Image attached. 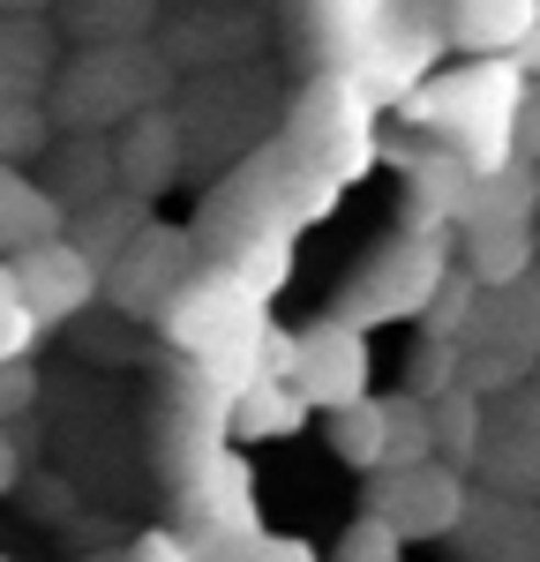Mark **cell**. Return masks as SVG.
I'll return each mask as SVG.
<instances>
[{
    "instance_id": "cell-27",
    "label": "cell",
    "mask_w": 540,
    "mask_h": 562,
    "mask_svg": "<svg viewBox=\"0 0 540 562\" xmlns=\"http://www.w3.org/2000/svg\"><path fill=\"white\" fill-rule=\"evenodd\" d=\"M248 548V562H315L301 540H240Z\"/></svg>"
},
{
    "instance_id": "cell-28",
    "label": "cell",
    "mask_w": 540,
    "mask_h": 562,
    "mask_svg": "<svg viewBox=\"0 0 540 562\" xmlns=\"http://www.w3.org/2000/svg\"><path fill=\"white\" fill-rule=\"evenodd\" d=\"M15 473H23V458H15V442H8V435H0V495H8V487H15Z\"/></svg>"
},
{
    "instance_id": "cell-25",
    "label": "cell",
    "mask_w": 540,
    "mask_h": 562,
    "mask_svg": "<svg viewBox=\"0 0 540 562\" xmlns=\"http://www.w3.org/2000/svg\"><path fill=\"white\" fill-rule=\"evenodd\" d=\"M398 532H391V525L383 518H368V525H353V532H346V548H338V562H398Z\"/></svg>"
},
{
    "instance_id": "cell-9",
    "label": "cell",
    "mask_w": 540,
    "mask_h": 562,
    "mask_svg": "<svg viewBox=\"0 0 540 562\" xmlns=\"http://www.w3.org/2000/svg\"><path fill=\"white\" fill-rule=\"evenodd\" d=\"M188 233H166V225H143L121 256L105 262V301L128 307V315H166L180 285H188Z\"/></svg>"
},
{
    "instance_id": "cell-10",
    "label": "cell",
    "mask_w": 540,
    "mask_h": 562,
    "mask_svg": "<svg viewBox=\"0 0 540 562\" xmlns=\"http://www.w3.org/2000/svg\"><path fill=\"white\" fill-rule=\"evenodd\" d=\"M465 256H473V278L495 285V293L526 285V270L540 262L533 211H473V217H465Z\"/></svg>"
},
{
    "instance_id": "cell-5",
    "label": "cell",
    "mask_w": 540,
    "mask_h": 562,
    "mask_svg": "<svg viewBox=\"0 0 540 562\" xmlns=\"http://www.w3.org/2000/svg\"><path fill=\"white\" fill-rule=\"evenodd\" d=\"M436 285H443V240L436 233H405L398 248H383V262H368V278L353 285L338 323L368 330V323H391V315H428Z\"/></svg>"
},
{
    "instance_id": "cell-13",
    "label": "cell",
    "mask_w": 540,
    "mask_h": 562,
    "mask_svg": "<svg viewBox=\"0 0 540 562\" xmlns=\"http://www.w3.org/2000/svg\"><path fill=\"white\" fill-rule=\"evenodd\" d=\"M180 173V128L150 105V113H135L128 135L113 143V180H121V195H135V203H150L166 180Z\"/></svg>"
},
{
    "instance_id": "cell-15",
    "label": "cell",
    "mask_w": 540,
    "mask_h": 562,
    "mask_svg": "<svg viewBox=\"0 0 540 562\" xmlns=\"http://www.w3.org/2000/svg\"><path fill=\"white\" fill-rule=\"evenodd\" d=\"M60 76L45 15H0V98H45Z\"/></svg>"
},
{
    "instance_id": "cell-22",
    "label": "cell",
    "mask_w": 540,
    "mask_h": 562,
    "mask_svg": "<svg viewBox=\"0 0 540 562\" xmlns=\"http://www.w3.org/2000/svg\"><path fill=\"white\" fill-rule=\"evenodd\" d=\"M436 458V420L428 397H391V465H428ZM383 465V473H391Z\"/></svg>"
},
{
    "instance_id": "cell-20",
    "label": "cell",
    "mask_w": 540,
    "mask_h": 562,
    "mask_svg": "<svg viewBox=\"0 0 540 562\" xmlns=\"http://www.w3.org/2000/svg\"><path fill=\"white\" fill-rule=\"evenodd\" d=\"M53 135H60V121L45 98H0V166H23V158L53 150Z\"/></svg>"
},
{
    "instance_id": "cell-21",
    "label": "cell",
    "mask_w": 540,
    "mask_h": 562,
    "mask_svg": "<svg viewBox=\"0 0 540 562\" xmlns=\"http://www.w3.org/2000/svg\"><path fill=\"white\" fill-rule=\"evenodd\" d=\"M158 0H68V23L83 31L90 45H128L150 31Z\"/></svg>"
},
{
    "instance_id": "cell-30",
    "label": "cell",
    "mask_w": 540,
    "mask_h": 562,
    "mask_svg": "<svg viewBox=\"0 0 540 562\" xmlns=\"http://www.w3.org/2000/svg\"><path fill=\"white\" fill-rule=\"evenodd\" d=\"M518 68H526V76H540V31H533V45L518 53Z\"/></svg>"
},
{
    "instance_id": "cell-11",
    "label": "cell",
    "mask_w": 540,
    "mask_h": 562,
    "mask_svg": "<svg viewBox=\"0 0 540 562\" xmlns=\"http://www.w3.org/2000/svg\"><path fill=\"white\" fill-rule=\"evenodd\" d=\"M443 31L473 60H518L540 31V0H443Z\"/></svg>"
},
{
    "instance_id": "cell-6",
    "label": "cell",
    "mask_w": 540,
    "mask_h": 562,
    "mask_svg": "<svg viewBox=\"0 0 540 562\" xmlns=\"http://www.w3.org/2000/svg\"><path fill=\"white\" fill-rule=\"evenodd\" d=\"M405 23H420L405 0H301V31L323 53V76H360Z\"/></svg>"
},
{
    "instance_id": "cell-14",
    "label": "cell",
    "mask_w": 540,
    "mask_h": 562,
    "mask_svg": "<svg viewBox=\"0 0 540 562\" xmlns=\"http://www.w3.org/2000/svg\"><path fill=\"white\" fill-rule=\"evenodd\" d=\"M53 233H68V203L38 180H23V166H0V262L53 240Z\"/></svg>"
},
{
    "instance_id": "cell-1",
    "label": "cell",
    "mask_w": 540,
    "mask_h": 562,
    "mask_svg": "<svg viewBox=\"0 0 540 562\" xmlns=\"http://www.w3.org/2000/svg\"><path fill=\"white\" fill-rule=\"evenodd\" d=\"M413 128L443 135V150L473 173H510V143L526 128V68L518 60H473V68H450L428 76L398 105Z\"/></svg>"
},
{
    "instance_id": "cell-18",
    "label": "cell",
    "mask_w": 540,
    "mask_h": 562,
    "mask_svg": "<svg viewBox=\"0 0 540 562\" xmlns=\"http://www.w3.org/2000/svg\"><path fill=\"white\" fill-rule=\"evenodd\" d=\"M308 420V397L293 383H256L233 397V442H270V435H293Z\"/></svg>"
},
{
    "instance_id": "cell-3",
    "label": "cell",
    "mask_w": 540,
    "mask_h": 562,
    "mask_svg": "<svg viewBox=\"0 0 540 562\" xmlns=\"http://www.w3.org/2000/svg\"><path fill=\"white\" fill-rule=\"evenodd\" d=\"M285 143H293V158H301L308 173H323L330 188H346V180L375 158V98L360 90V76H315Z\"/></svg>"
},
{
    "instance_id": "cell-19",
    "label": "cell",
    "mask_w": 540,
    "mask_h": 562,
    "mask_svg": "<svg viewBox=\"0 0 540 562\" xmlns=\"http://www.w3.org/2000/svg\"><path fill=\"white\" fill-rule=\"evenodd\" d=\"M53 150H60L53 195H60L68 211H83V203H98V195L113 188V150H105L98 135H68V143H53Z\"/></svg>"
},
{
    "instance_id": "cell-7",
    "label": "cell",
    "mask_w": 540,
    "mask_h": 562,
    "mask_svg": "<svg viewBox=\"0 0 540 562\" xmlns=\"http://www.w3.org/2000/svg\"><path fill=\"white\" fill-rule=\"evenodd\" d=\"M293 390L308 397L315 413H346L368 397V330L353 323H315L301 330V346H293Z\"/></svg>"
},
{
    "instance_id": "cell-4",
    "label": "cell",
    "mask_w": 540,
    "mask_h": 562,
    "mask_svg": "<svg viewBox=\"0 0 540 562\" xmlns=\"http://www.w3.org/2000/svg\"><path fill=\"white\" fill-rule=\"evenodd\" d=\"M368 518H383L398 540H443L473 518V495H465V473L443 465V458L391 465V473H375V510Z\"/></svg>"
},
{
    "instance_id": "cell-8",
    "label": "cell",
    "mask_w": 540,
    "mask_h": 562,
    "mask_svg": "<svg viewBox=\"0 0 540 562\" xmlns=\"http://www.w3.org/2000/svg\"><path fill=\"white\" fill-rule=\"evenodd\" d=\"M8 270H15V285H23V301H31L38 323H76V315L105 293V270H98L68 233H53V240H38V248L8 256Z\"/></svg>"
},
{
    "instance_id": "cell-24",
    "label": "cell",
    "mask_w": 540,
    "mask_h": 562,
    "mask_svg": "<svg viewBox=\"0 0 540 562\" xmlns=\"http://www.w3.org/2000/svg\"><path fill=\"white\" fill-rule=\"evenodd\" d=\"M428 420H436V442H443V465L481 458V413H473V397H436Z\"/></svg>"
},
{
    "instance_id": "cell-12",
    "label": "cell",
    "mask_w": 540,
    "mask_h": 562,
    "mask_svg": "<svg viewBox=\"0 0 540 562\" xmlns=\"http://www.w3.org/2000/svg\"><path fill=\"white\" fill-rule=\"evenodd\" d=\"M180 495H188V518L203 525V532H218V540H256V510H248V465L218 450L211 465H195V473L180 480Z\"/></svg>"
},
{
    "instance_id": "cell-26",
    "label": "cell",
    "mask_w": 540,
    "mask_h": 562,
    "mask_svg": "<svg viewBox=\"0 0 540 562\" xmlns=\"http://www.w3.org/2000/svg\"><path fill=\"white\" fill-rule=\"evenodd\" d=\"M128 562H203V555H195L188 532H143V540L128 548Z\"/></svg>"
},
{
    "instance_id": "cell-2",
    "label": "cell",
    "mask_w": 540,
    "mask_h": 562,
    "mask_svg": "<svg viewBox=\"0 0 540 562\" xmlns=\"http://www.w3.org/2000/svg\"><path fill=\"white\" fill-rule=\"evenodd\" d=\"M158 60L143 53V38L128 45H90L76 53L60 76H53V121L76 135H98V128H128L135 113H150V98H158Z\"/></svg>"
},
{
    "instance_id": "cell-29",
    "label": "cell",
    "mask_w": 540,
    "mask_h": 562,
    "mask_svg": "<svg viewBox=\"0 0 540 562\" xmlns=\"http://www.w3.org/2000/svg\"><path fill=\"white\" fill-rule=\"evenodd\" d=\"M53 0H0V15H45Z\"/></svg>"
},
{
    "instance_id": "cell-17",
    "label": "cell",
    "mask_w": 540,
    "mask_h": 562,
    "mask_svg": "<svg viewBox=\"0 0 540 562\" xmlns=\"http://www.w3.org/2000/svg\"><path fill=\"white\" fill-rule=\"evenodd\" d=\"M330 450H338L353 473H383V465H391V405L360 397L346 413H330Z\"/></svg>"
},
{
    "instance_id": "cell-16",
    "label": "cell",
    "mask_w": 540,
    "mask_h": 562,
    "mask_svg": "<svg viewBox=\"0 0 540 562\" xmlns=\"http://www.w3.org/2000/svg\"><path fill=\"white\" fill-rule=\"evenodd\" d=\"M143 225H150V211H143L135 195H98V203H83V211H68V240H76V248L105 270V262L121 256Z\"/></svg>"
},
{
    "instance_id": "cell-23",
    "label": "cell",
    "mask_w": 540,
    "mask_h": 562,
    "mask_svg": "<svg viewBox=\"0 0 540 562\" xmlns=\"http://www.w3.org/2000/svg\"><path fill=\"white\" fill-rule=\"evenodd\" d=\"M38 315H31V301H23V285H15V270L0 262V368H15L23 352L38 346Z\"/></svg>"
}]
</instances>
